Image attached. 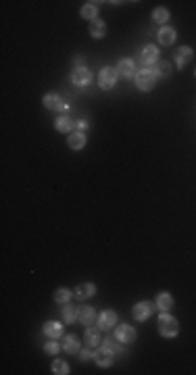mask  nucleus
<instances>
[{
    "instance_id": "21",
    "label": "nucleus",
    "mask_w": 196,
    "mask_h": 375,
    "mask_svg": "<svg viewBox=\"0 0 196 375\" xmlns=\"http://www.w3.org/2000/svg\"><path fill=\"white\" fill-rule=\"evenodd\" d=\"M63 350L67 354H79V338L69 333V336L63 338Z\"/></svg>"
},
{
    "instance_id": "22",
    "label": "nucleus",
    "mask_w": 196,
    "mask_h": 375,
    "mask_svg": "<svg viewBox=\"0 0 196 375\" xmlns=\"http://www.w3.org/2000/svg\"><path fill=\"white\" fill-rule=\"evenodd\" d=\"M90 36H92L94 40H103V38L107 36V23L101 21V19L92 21V23H90Z\"/></svg>"
},
{
    "instance_id": "19",
    "label": "nucleus",
    "mask_w": 196,
    "mask_h": 375,
    "mask_svg": "<svg viewBox=\"0 0 196 375\" xmlns=\"http://www.w3.org/2000/svg\"><path fill=\"white\" fill-rule=\"evenodd\" d=\"M73 128H75V121L71 117L61 115L59 119H54V130H57L59 134H71Z\"/></svg>"
},
{
    "instance_id": "31",
    "label": "nucleus",
    "mask_w": 196,
    "mask_h": 375,
    "mask_svg": "<svg viewBox=\"0 0 196 375\" xmlns=\"http://www.w3.org/2000/svg\"><path fill=\"white\" fill-rule=\"evenodd\" d=\"M75 128H77V132H86V130H88V121H86V119L75 121Z\"/></svg>"
},
{
    "instance_id": "9",
    "label": "nucleus",
    "mask_w": 196,
    "mask_h": 375,
    "mask_svg": "<svg viewBox=\"0 0 196 375\" xmlns=\"http://www.w3.org/2000/svg\"><path fill=\"white\" fill-rule=\"evenodd\" d=\"M115 338L119 344H132L136 340V329L128 323H121L115 327Z\"/></svg>"
},
{
    "instance_id": "28",
    "label": "nucleus",
    "mask_w": 196,
    "mask_h": 375,
    "mask_svg": "<svg viewBox=\"0 0 196 375\" xmlns=\"http://www.w3.org/2000/svg\"><path fill=\"white\" fill-rule=\"evenodd\" d=\"M155 71H157V75L161 77V75H169L171 73V65H169V61H159L157 63V67H155Z\"/></svg>"
},
{
    "instance_id": "15",
    "label": "nucleus",
    "mask_w": 196,
    "mask_h": 375,
    "mask_svg": "<svg viewBox=\"0 0 196 375\" xmlns=\"http://www.w3.org/2000/svg\"><path fill=\"white\" fill-rule=\"evenodd\" d=\"M96 294V284H92V282H86V284H79L77 288H75V292H73V296L77 298V300H90L92 296Z\"/></svg>"
},
{
    "instance_id": "18",
    "label": "nucleus",
    "mask_w": 196,
    "mask_h": 375,
    "mask_svg": "<svg viewBox=\"0 0 196 375\" xmlns=\"http://www.w3.org/2000/svg\"><path fill=\"white\" fill-rule=\"evenodd\" d=\"M42 331H44L46 338L59 340V338L63 336V323H59V321H46L44 327H42Z\"/></svg>"
},
{
    "instance_id": "5",
    "label": "nucleus",
    "mask_w": 196,
    "mask_h": 375,
    "mask_svg": "<svg viewBox=\"0 0 196 375\" xmlns=\"http://www.w3.org/2000/svg\"><path fill=\"white\" fill-rule=\"evenodd\" d=\"M117 79H119L117 69H113V67H103V71L98 73V86H101L103 90H113L115 83H117Z\"/></svg>"
},
{
    "instance_id": "24",
    "label": "nucleus",
    "mask_w": 196,
    "mask_h": 375,
    "mask_svg": "<svg viewBox=\"0 0 196 375\" xmlns=\"http://www.w3.org/2000/svg\"><path fill=\"white\" fill-rule=\"evenodd\" d=\"M77 321V309L73 307V304H63V323L65 325H71Z\"/></svg>"
},
{
    "instance_id": "11",
    "label": "nucleus",
    "mask_w": 196,
    "mask_h": 375,
    "mask_svg": "<svg viewBox=\"0 0 196 375\" xmlns=\"http://www.w3.org/2000/svg\"><path fill=\"white\" fill-rule=\"evenodd\" d=\"M117 73H119V77H123V79H132V77H136V65H134V61L132 59H121L119 63H117Z\"/></svg>"
},
{
    "instance_id": "4",
    "label": "nucleus",
    "mask_w": 196,
    "mask_h": 375,
    "mask_svg": "<svg viewBox=\"0 0 196 375\" xmlns=\"http://www.w3.org/2000/svg\"><path fill=\"white\" fill-rule=\"evenodd\" d=\"M157 304L150 302V300H142V302H136L132 307V317L136 319V321H146V319L155 313Z\"/></svg>"
},
{
    "instance_id": "23",
    "label": "nucleus",
    "mask_w": 196,
    "mask_h": 375,
    "mask_svg": "<svg viewBox=\"0 0 196 375\" xmlns=\"http://www.w3.org/2000/svg\"><path fill=\"white\" fill-rule=\"evenodd\" d=\"M79 15H81L83 19H88L90 23L96 21V19H98V5H96V3H86V5L81 7Z\"/></svg>"
},
{
    "instance_id": "7",
    "label": "nucleus",
    "mask_w": 196,
    "mask_h": 375,
    "mask_svg": "<svg viewBox=\"0 0 196 375\" xmlns=\"http://www.w3.org/2000/svg\"><path fill=\"white\" fill-rule=\"evenodd\" d=\"M92 71L88 67H75L73 71H71V83L77 88H88L90 83H92Z\"/></svg>"
},
{
    "instance_id": "13",
    "label": "nucleus",
    "mask_w": 196,
    "mask_h": 375,
    "mask_svg": "<svg viewBox=\"0 0 196 375\" xmlns=\"http://www.w3.org/2000/svg\"><path fill=\"white\" fill-rule=\"evenodd\" d=\"M101 327H94V325H90L88 329H86V333H83V342H86L90 348H98L101 346V342H103V336H101Z\"/></svg>"
},
{
    "instance_id": "14",
    "label": "nucleus",
    "mask_w": 196,
    "mask_h": 375,
    "mask_svg": "<svg viewBox=\"0 0 196 375\" xmlns=\"http://www.w3.org/2000/svg\"><path fill=\"white\" fill-rule=\"evenodd\" d=\"M192 57H194V50H192L190 46H179V48L175 50V54H173L175 65H177L179 69H184V67L192 61Z\"/></svg>"
},
{
    "instance_id": "16",
    "label": "nucleus",
    "mask_w": 196,
    "mask_h": 375,
    "mask_svg": "<svg viewBox=\"0 0 196 375\" xmlns=\"http://www.w3.org/2000/svg\"><path fill=\"white\" fill-rule=\"evenodd\" d=\"M175 38H177V32L173 30V27H169V25H163L159 30V34H157L159 44H163V46H171L175 42Z\"/></svg>"
},
{
    "instance_id": "26",
    "label": "nucleus",
    "mask_w": 196,
    "mask_h": 375,
    "mask_svg": "<svg viewBox=\"0 0 196 375\" xmlns=\"http://www.w3.org/2000/svg\"><path fill=\"white\" fill-rule=\"evenodd\" d=\"M50 371H52L54 375H67V373H71V371H69V365L65 363V360H61V358H54V360H52Z\"/></svg>"
},
{
    "instance_id": "3",
    "label": "nucleus",
    "mask_w": 196,
    "mask_h": 375,
    "mask_svg": "<svg viewBox=\"0 0 196 375\" xmlns=\"http://www.w3.org/2000/svg\"><path fill=\"white\" fill-rule=\"evenodd\" d=\"M115 346H113V342L111 340H107L101 348H96V352H94V360H96V365L98 367H111L113 365V360H115Z\"/></svg>"
},
{
    "instance_id": "1",
    "label": "nucleus",
    "mask_w": 196,
    "mask_h": 375,
    "mask_svg": "<svg viewBox=\"0 0 196 375\" xmlns=\"http://www.w3.org/2000/svg\"><path fill=\"white\" fill-rule=\"evenodd\" d=\"M136 86L140 92H150L152 88H155V83L159 79L157 71H155V67H144V69H140V71L136 73Z\"/></svg>"
},
{
    "instance_id": "8",
    "label": "nucleus",
    "mask_w": 196,
    "mask_h": 375,
    "mask_svg": "<svg viewBox=\"0 0 196 375\" xmlns=\"http://www.w3.org/2000/svg\"><path fill=\"white\" fill-rule=\"evenodd\" d=\"M140 61H142L144 67H152L155 63H159V48L155 44H146L140 50Z\"/></svg>"
},
{
    "instance_id": "17",
    "label": "nucleus",
    "mask_w": 196,
    "mask_h": 375,
    "mask_svg": "<svg viewBox=\"0 0 196 375\" xmlns=\"http://www.w3.org/2000/svg\"><path fill=\"white\" fill-rule=\"evenodd\" d=\"M86 142H88V138L83 132H71L67 138V146L71 148V150H81V148H86Z\"/></svg>"
},
{
    "instance_id": "2",
    "label": "nucleus",
    "mask_w": 196,
    "mask_h": 375,
    "mask_svg": "<svg viewBox=\"0 0 196 375\" xmlns=\"http://www.w3.org/2000/svg\"><path fill=\"white\" fill-rule=\"evenodd\" d=\"M159 333L167 340H173L177 333H179V323L177 319L169 313H161L159 315Z\"/></svg>"
},
{
    "instance_id": "30",
    "label": "nucleus",
    "mask_w": 196,
    "mask_h": 375,
    "mask_svg": "<svg viewBox=\"0 0 196 375\" xmlns=\"http://www.w3.org/2000/svg\"><path fill=\"white\" fill-rule=\"evenodd\" d=\"M79 358L81 360H90V358H94V352L92 350H79Z\"/></svg>"
},
{
    "instance_id": "10",
    "label": "nucleus",
    "mask_w": 196,
    "mask_h": 375,
    "mask_svg": "<svg viewBox=\"0 0 196 375\" xmlns=\"http://www.w3.org/2000/svg\"><path fill=\"white\" fill-rule=\"evenodd\" d=\"M77 321H79L81 325H86V327L94 325V323L98 321V319H96V311H94L92 307H88V304H83V307L77 309Z\"/></svg>"
},
{
    "instance_id": "6",
    "label": "nucleus",
    "mask_w": 196,
    "mask_h": 375,
    "mask_svg": "<svg viewBox=\"0 0 196 375\" xmlns=\"http://www.w3.org/2000/svg\"><path fill=\"white\" fill-rule=\"evenodd\" d=\"M42 104H44L48 110H57V113H63V110L69 108V104L61 98V94H57V92H48V94L42 96Z\"/></svg>"
},
{
    "instance_id": "32",
    "label": "nucleus",
    "mask_w": 196,
    "mask_h": 375,
    "mask_svg": "<svg viewBox=\"0 0 196 375\" xmlns=\"http://www.w3.org/2000/svg\"><path fill=\"white\" fill-rule=\"evenodd\" d=\"M194 75H196V71H194Z\"/></svg>"
},
{
    "instance_id": "27",
    "label": "nucleus",
    "mask_w": 196,
    "mask_h": 375,
    "mask_svg": "<svg viewBox=\"0 0 196 375\" xmlns=\"http://www.w3.org/2000/svg\"><path fill=\"white\" fill-rule=\"evenodd\" d=\"M71 290H67V288H59L57 292H54V300H57L59 304H67L69 300H71Z\"/></svg>"
},
{
    "instance_id": "12",
    "label": "nucleus",
    "mask_w": 196,
    "mask_h": 375,
    "mask_svg": "<svg viewBox=\"0 0 196 375\" xmlns=\"http://www.w3.org/2000/svg\"><path fill=\"white\" fill-rule=\"evenodd\" d=\"M98 327H101L103 331H111L115 325H117V315L113 311H103L101 315H98Z\"/></svg>"
},
{
    "instance_id": "20",
    "label": "nucleus",
    "mask_w": 196,
    "mask_h": 375,
    "mask_svg": "<svg viewBox=\"0 0 196 375\" xmlns=\"http://www.w3.org/2000/svg\"><path fill=\"white\" fill-rule=\"evenodd\" d=\"M155 304H157V309L161 313H169L171 307H173V296L169 294V292H161V294L157 296V300H155Z\"/></svg>"
},
{
    "instance_id": "29",
    "label": "nucleus",
    "mask_w": 196,
    "mask_h": 375,
    "mask_svg": "<svg viewBox=\"0 0 196 375\" xmlns=\"http://www.w3.org/2000/svg\"><path fill=\"white\" fill-rule=\"evenodd\" d=\"M44 352H46V354H50V356L59 354V352H61V344H59L57 340H50V342H46V344H44Z\"/></svg>"
},
{
    "instance_id": "25",
    "label": "nucleus",
    "mask_w": 196,
    "mask_h": 375,
    "mask_svg": "<svg viewBox=\"0 0 196 375\" xmlns=\"http://www.w3.org/2000/svg\"><path fill=\"white\" fill-rule=\"evenodd\" d=\"M152 21L159 23V25H165L167 21H169V9H165V7H157L155 11H152Z\"/></svg>"
}]
</instances>
